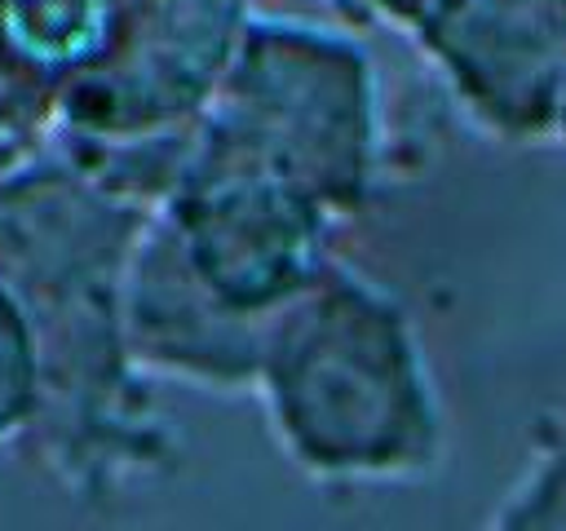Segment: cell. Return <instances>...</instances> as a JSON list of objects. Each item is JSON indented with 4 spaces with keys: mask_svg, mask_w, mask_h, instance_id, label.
Instances as JSON below:
<instances>
[{
    "mask_svg": "<svg viewBox=\"0 0 566 531\" xmlns=\"http://www.w3.org/2000/svg\"><path fill=\"white\" fill-rule=\"evenodd\" d=\"M150 212L84 168L31 173L0 199V279L40 345L35 429L75 491L159 460L119 323L124 266Z\"/></svg>",
    "mask_w": 566,
    "mask_h": 531,
    "instance_id": "6da1fadb",
    "label": "cell"
},
{
    "mask_svg": "<svg viewBox=\"0 0 566 531\" xmlns=\"http://www.w3.org/2000/svg\"><path fill=\"white\" fill-rule=\"evenodd\" d=\"M248 398L279 456L318 487H411L447 456V407L411 310L345 261L270 314Z\"/></svg>",
    "mask_w": 566,
    "mask_h": 531,
    "instance_id": "7a4b0ae2",
    "label": "cell"
},
{
    "mask_svg": "<svg viewBox=\"0 0 566 531\" xmlns=\"http://www.w3.org/2000/svg\"><path fill=\"white\" fill-rule=\"evenodd\" d=\"M199 128L345 221L385 164L380 71L345 31L248 18Z\"/></svg>",
    "mask_w": 566,
    "mask_h": 531,
    "instance_id": "3957f363",
    "label": "cell"
},
{
    "mask_svg": "<svg viewBox=\"0 0 566 531\" xmlns=\"http://www.w3.org/2000/svg\"><path fill=\"white\" fill-rule=\"evenodd\" d=\"M155 212L177 235L190 266L234 310L256 319L283 310L336 261L327 243L340 221L199 124Z\"/></svg>",
    "mask_w": 566,
    "mask_h": 531,
    "instance_id": "277c9868",
    "label": "cell"
},
{
    "mask_svg": "<svg viewBox=\"0 0 566 531\" xmlns=\"http://www.w3.org/2000/svg\"><path fill=\"white\" fill-rule=\"evenodd\" d=\"M239 0H137L111 44L62 84V115L93 155L177 150L217 97L243 35Z\"/></svg>",
    "mask_w": 566,
    "mask_h": 531,
    "instance_id": "5b68a950",
    "label": "cell"
},
{
    "mask_svg": "<svg viewBox=\"0 0 566 531\" xmlns=\"http://www.w3.org/2000/svg\"><path fill=\"white\" fill-rule=\"evenodd\" d=\"M411 40L473 133L500 146L548 137L566 0H438Z\"/></svg>",
    "mask_w": 566,
    "mask_h": 531,
    "instance_id": "8992f818",
    "label": "cell"
},
{
    "mask_svg": "<svg viewBox=\"0 0 566 531\" xmlns=\"http://www.w3.org/2000/svg\"><path fill=\"white\" fill-rule=\"evenodd\" d=\"M119 323L133 367L203 394H252L270 319L234 310L181 252L159 212L146 217L119 288Z\"/></svg>",
    "mask_w": 566,
    "mask_h": 531,
    "instance_id": "52a82bcc",
    "label": "cell"
},
{
    "mask_svg": "<svg viewBox=\"0 0 566 531\" xmlns=\"http://www.w3.org/2000/svg\"><path fill=\"white\" fill-rule=\"evenodd\" d=\"M478 531H566V398L535 420L513 482Z\"/></svg>",
    "mask_w": 566,
    "mask_h": 531,
    "instance_id": "ba28073f",
    "label": "cell"
},
{
    "mask_svg": "<svg viewBox=\"0 0 566 531\" xmlns=\"http://www.w3.org/2000/svg\"><path fill=\"white\" fill-rule=\"evenodd\" d=\"M40 416V345L27 305L0 279V442L35 429Z\"/></svg>",
    "mask_w": 566,
    "mask_h": 531,
    "instance_id": "9c48e42d",
    "label": "cell"
},
{
    "mask_svg": "<svg viewBox=\"0 0 566 531\" xmlns=\"http://www.w3.org/2000/svg\"><path fill=\"white\" fill-rule=\"evenodd\" d=\"M354 9H363L367 18H376V22H385V27H394V31H416L424 18H429V9L438 4V0H349Z\"/></svg>",
    "mask_w": 566,
    "mask_h": 531,
    "instance_id": "30bf717a",
    "label": "cell"
},
{
    "mask_svg": "<svg viewBox=\"0 0 566 531\" xmlns=\"http://www.w3.org/2000/svg\"><path fill=\"white\" fill-rule=\"evenodd\" d=\"M544 142H553V146H562V150H566V75H562V84H557L553 115H548V137H544Z\"/></svg>",
    "mask_w": 566,
    "mask_h": 531,
    "instance_id": "8fae6325",
    "label": "cell"
}]
</instances>
